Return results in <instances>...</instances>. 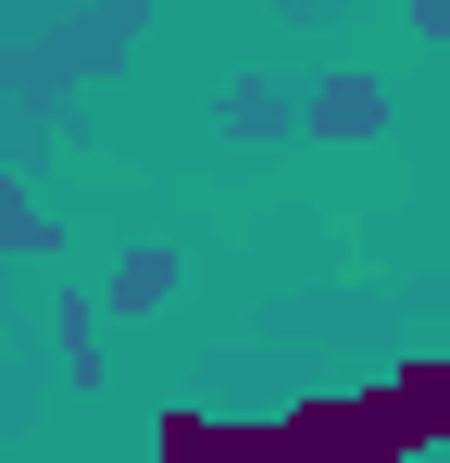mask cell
I'll list each match as a JSON object with an SVG mask.
<instances>
[{
  "label": "cell",
  "mask_w": 450,
  "mask_h": 463,
  "mask_svg": "<svg viewBox=\"0 0 450 463\" xmlns=\"http://www.w3.org/2000/svg\"><path fill=\"white\" fill-rule=\"evenodd\" d=\"M163 463H313V439L300 426H201V413H175Z\"/></svg>",
  "instance_id": "obj_1"
}]
</instances>
